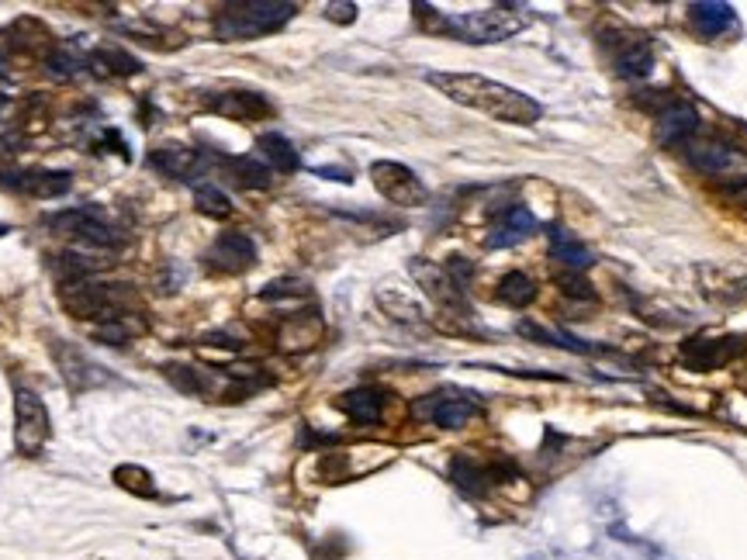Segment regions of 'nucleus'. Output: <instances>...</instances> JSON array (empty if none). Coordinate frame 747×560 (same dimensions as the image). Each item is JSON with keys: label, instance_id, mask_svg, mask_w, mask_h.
Returning a JSON list of instances; mask_svg holds the SVG:
<instances>
[{"label": "nucleus", "instance_id": "obj_1", "mask_svg": "<svg viewBox=\"0 0 747 560\" xmlns=\"http://www.w3.org/2000/svg\"><path fill=\"white\" fill-rule=\"evenodd\" d=\"M426 83L447 94L450 101L481 111L495 121H505V125H533L543 115V108L530 94L478 77V73H426Z\"/></svg>", "mask_w": 747, "mask_h": 560}, {"label": "nucleus", "instance_id": "obj_2", "mask_svg": "<svg viewBox=\"0 0 747 560\" xmlns=\"http://www.w3.org/2000/svg\"><path fill=\"white\" fill-rule=\"evenodd\" d=\"M59 305L73 315V319H97L101 325L128 322V315L139 312V294L128 284H104V280L83 277L59 284ZM142 319V315H132Z\"/></svg>", "mask_w": 747, "mask_h": 560}, {"label": "nucleus", "instance_id": "obj_3", "mask_svg": "<svg viewBox=\"0 0 747 560\" xmlns=\"http://www.w3.org/2000/svg\"><path fill=\"white\" fill-rule=\"evenodd\" d=\"M415 18L426 28H433V32H447V35H454V39L471 42V45L502 42L526 25L519 7H488V11H474V14H440L429 4H415Z\"/></svg>", "mask_w": 747, "mask_h": 560}, {"label": "nucleus", "instance_id": "obj_4", "mask_svg": "<svg viewBox=\"0 0 747 560\" xmlns=\"http://www.w3.org/2000/svg\"><path fill=\"white\" fill-rule=\"evenodd\" d=\"M298 14V4L288 0H232L215 11V39L218 42H253L270 32H281Z\"/></svg>", "mask_w": 747, "mask_h": 560}, {"label": "nucleus", "instance_id": "obj_5", "mask_svg": "<svg viewBox=\"0 0 747 560\" xmlns=\"http://www.w3.org/2000/svg\"><path fill=\"white\" fill-rule=\"evenodd\" d=\"M45 229L56 232V236L80 239V242H87V246L108 249V253H118L128 242V236L111 222L101 204H80V208L56 211V215L45 218Z\"/></svg>", "mask_w": 747, "mask_h": 560}, {"label": "nucleus", "instance_id": "obj_6", "mask_svg": "<svg viewBox=\"0 0 747 560\" xmlns=\"http://www.w3.org/2000/svg\"><path fill=\"white\" fill-rule=\"evenodd\" d=\"M685 160L696 166L699 173L716 180H727L730 187L747 184V153L730 142L720 139H699V142H685Z\"/></svg>", "mask_w": 747, "mask_h": 560}, {"label": "nucleus", "instance_id": "obj_7", "mask_svg": "<svg viewBox=\"0 0 747 560\" xmlns=\"http://www.w3.org/2000/svg\"><path fill=\"white\" fill-rule=\"evenodd\" d=\"M52 436L49 408L45 401L28 388L14 391V446L25 457H39Z\"/></svg>", "mask_w": 747, "mask_h": 560}, {"label": "nucleus", "instance_id": "obj_8", "mask_svg": "<svg viewBox=\"0 0 747 560\" xmlns=\"http://www.w3.org/2000/svg\"><path fill=\"white\" fill-rule=\"evenodd\" d=\"M52 357H56L59 374H63L66 388H70L73 395H83V391H94V388L111 384L108 370H104L101 363L90 360L80 346L66 343V339H52Z\"/></svg>", "mask_w": 747, "mask_h": 560}, {"label": "nucleus", "instance_id": "obj_9", "mask_svg": "<svg viewBox=\"0 0 747 560\" xmlns=\"http://www.w3.org/2000/svg\"><path fill=\"white\" fill-rule=\"evenodd\" d=\"M371 180H374L377 191H381V198L398 204V208H419V204H426V198H429L426 184H422L409 166H402V163L377 160L371 166Z\"/></svg>", "mask_w": 747, "mask_h": 560}, {"label": "nucleus", "instance_id": "obj_10", "mask_svg": "<svg viewBox=\"0 0 747 560\" xmlns=\"http://www.w3.org/2000/svg\"><path fill=\"white\" fill-rule=\"evenodd\" d=\"M412 412L440 429H464L467 422L478 415V401L471 395H460V391L447 388V391H436V395L419 398Z\"/></svg>", "mask_w": 747, "mask_h": 560}, {"label": "nucleus", "instance_id": "obj_11", "mask_svg": "<svg viewBox=\"0 0 747 560\" xmlns=\"http://www.w3.org/2000/svg\"><path fill=\"white\" fill-rule=\"evenodd\" d=\"M201 104H205V111H215L229 121H260L274 115V104L256 90H215V94L201 97Z\"/></svg>", "mask_w": 747, "mask_h": 560}, {"label": "nucleus", "instance_id": "obj_12", "mask_svg": "<svg viewBox=\"0 0 747 560\" xmlns=\"http://www.w3.org/2000/svg\"><path fill=\"white\" fill-rule=\"evenodd\" d=\"M0 187L14 194H25V198H63L70 194L73 177L66 170H14L0 173Z\"/></svg>", "mask_w": 747, "mask_h": 560}, {"label": "nucleus", "instance_id": "obj_13", "mask_svg": "<svg viewBox=\"0 0 747 560\" xmlns=\"http://www.w3.org/2000/svg\"><path fill=\"white\" fill-rule=\"evenodd\" d=\"M205 263L218 274H243L256 263V242L246 232H222L208 246Z\"/></svg>", "mask_w": 747, "mask_h": 560}, {"label": "nucleus", "instance_id": "obj_14", "mask_svg": "<svg viewBox=\"0 0 747 560\" xmlns=\"http://www.w3.org/2000/svg\"><path fill=\"white\" fill-rule=\"evenodd\" d=\"M744 353V339L741 336H723V339H685L682 343V360L696 370H720L723 363H730L734 357Z\"/></svg>", "mask_w": 747, "mask_h": 560}, {"label": "nucleus", "instance_id": "obj_15", "mask_svg": "<svg viewBox=\"0 0 747 560\" xmlns=\"http://www.w3.org/2000/svg\"><path fill=\"white\" fill-rule=\"evenodd\" d=\"M149 163H153L160 173H166V177H173V180H198L201 173L211 166V160L205 153H198V149H191V146H177V142H166V146H160L153 156H149Z\"/></svg>", "mask_w": 747, "mask_h": 560}, {"label": "nucleus", "instance_id": "obj_16", "mask_svg": "<svg viewBox=\"0 0 747 560\" xmlns=\"http://www.w3.org/2000/svg\"><path fill=\"white\" fill-rule=\"evenodd\" d=\"M537 229H540V225H537V218H533V211L523 208V204H512L509 211H502V215L492 222V229H488V236H485V246L488 249L519 246V242L530 239Z\"/></svg>", "mask_w": 747, "mask_h": 560}, {"label": "nucleus", "instance_id": "obj_17", "mask_svg": "<svg viewBox=\"0 0 747 560\" xmlns=\"http://www.w3.org/2000/svg\"><path fill=\"white\" fill-rule=\"evenodd\" d=\"M696 128H699V111L689 101H671L658 115L654 135H658L661 146H685V142H692Z\"/></svg>", "mask_w": 747, "mask_h": 560}, {"label": "nucleus", "instance_id": "obj_18", "mask_svg": "<svg viewBox=\"0 0 747 560\" xmlns=\"http://www.w3.org/2000/svg\"><path fill=\"white\" fill-rule=\"evenodd\" d=\"M412 274H415V280H419L422 287H426V294L433 301H440L443 308H457V312L467 315L464 287H457L443 267H433V263H426V260H415L412 263Z\"/></svg>", "mask_w": 747, "mask_h": 560}, {"label": "nucleus", "instance_id": "obj_19", "mask_svg": "<svg viewBox=\"0 0 747 560\" xmlns=\"http://www.w3.org/2000/svg\"><path fill=\"white\" fill-rule=\"evenodd\" d=\"M384 401H388V395H384L381 388L364 384V388H353V391H346V395H339L336 405L343 408L357 426H374V422H381Z\"/></svg>", "mask_w": 747, "mask_h": 560}, {"label": "nucleus", "instance_id": "obj_20", "mask_svg": "<svg viewBox=\"0 0 747 560\" xmlns=\"http://www.w3.org/2000/svg\"><path fill=\"white\" fill-rule=\"evenodd\" d=\"M547 239H550V256H554V260L561 263L564 270H575V274H585V270L595 263V253H592V249H588L585 242H578L568 229H561V225H554V229L547 232Z\"/></svg>", "mask_w": 747, "mask_h": 560}, {"label": "nucleus", "instance_id": "obj_21", "mask_svg": "<svg viewBox=\"0 0 747 560\" xmlns=\"http://www.w3.org/2000/svg\"><path fill=\"white\" fill-rule=\"evenodd\" d=\"M222 166V173L232 180L236 187H246V191H263V187H270V166L253 160V156H218L215 160Z\"/></svg>", "mask_w": 747, "mask_h": 560}, {"label": "nucleus", "instance_id": "obj_22", "mask_svg": "<svg viewBox=\"0 0 747 560\" xmlns=\"http://www.w3.org/2000/svg\"><path fill=\"white\" fill-rule=\"evenodd\" d=\"M689 18H692V25H696V32H703L706 39H716V35L730 32V28L737 25L734 7L723 4V0H703V4H692Z\"/></svg>", "mask_w": 747, "mask_h": 560}, {"label": "nucleus", "instance_id": "obj_23", "mask_svg": "<svg viewBox=\"0 0 747 560\" xmlns=\"http://www.w3.org/2000/svg\"><path fill=\"white\" fill-rule=\"evenodd\" d=\"M516 329H519V336L533 339V343H540V346H557V350L578 353V357H585V353H609V346H588V343H581V339L568 336V332H561V329H543V325H537V322H519Z\"/></svg>", "mask_w": 747, "mask_h": 560}, {"label": "nucleus", "instance_id": "obj_24", "mask_svg": "<svg viewBox=\"0 0 747 560\" xmlns=\"http://www.w3.org/2000/svg\"><path fill=\"white\" fill-rule=\"evenodd\" d=\"M87 63L94 66V73H101V77H132V73L142 70L139 59L128 56L118 45H101V49H94L87 56Z\"/></svg>", "mask_w": 747, "mask_h": 560}, {"label": "nucleus", "instance_id": "obj_25", "mask_svg": "<svg viewBox=\"0 0 747 560\" xmlns=\"http://www.w3.org/2000/svg\"><path fill=\"white\" fill-rule=\"evenodd\" d=\"M256 149H260V156L270 163V170L294 173V170H298V166H301L298 149H294L291 142L284 139V135H277V132L260 135V139H256Z\"/></svg>", "mask_w": 747, "mask_h": 560}, {"label": "nucleus", "instance_id": "obj_26", "mask_svg": "<svg viewBox=\"0 0 747 560\" xmlns=\"http://www.w3.org/2000/svg\"><path fill=\"white\" fill-rule=\"evenodd\" d=\"M651 66H654V52H651V45L640 39L623 45V49L616 52V73L626 80H644L647 73H651Z\"/></svg>", "mask_w": 747, "mask_h": 560}, {"label": "nucleus", "instance_id": "obj_27", "mask_svg": "<svg viewBox=\"0 0 747 560\" xmlns=\"http://www.w3.org/2000/svg\"><path fill=\"white\" fill-rule=\"evenodd\" d=\"M166 381L173 384L184 395H211V374L201 367H191V363H166L163 367Z\"/></svg>", "mask_w": 747, "mask_h": 560}, {"label": "nucleus", "instance_id": "obj_28", "mask_svg": "<svg viewBox=\"0 0 747 560\" xmlns=\"http://www.w3.org/2000/svg\"><path fill=\"white\" fill-rule=\"evenodd\" d=\"M495 298L502 301V305L526 308L533 298H537V284H533V277H526V274H519V270H512V274H505L502 280H498Z\"/></svg>", "mask_w": 747, "mask_h": 560}, {"label": "nucleus", "instance_id": "obj_29", "mask_svg": "<svg viewBox=\"0 0 747 560\" xmlns=\"http://www.w3.org/2000/svg\"><path fill=\"white\" fill-rule=\"evenodd\" d=\"M450 478L460 491H467V495H481V491L488 488V481H492V474L485 471V467H478L471 457H454V464H450Z\"/></svg>", "mask_w": 747, "mask_h": 560}, {"label": "nucleus", "instance_id": "obj_30", "mask_svg": "<svg viewBox=\"0 0 747 560\" xmlns=\"http://www.w3.org/2000/svg\"><path fill=\"white\" fill-rule=\"evenodd\" d=\"M87 66V59L80 56L73 45H59V49H52L49 56H45V70L52 73L56 80H70L77 77V73Z\"/></svg>", "mask_w": 747, "mask_h": 560}, {"label": "nucleus", "instance_id": "obj_31", "mask_svg": "<svg viewBox=\"0 0 747 560\" xmlns=\"http://www.w3.org/2000/svg\"><path fill=\"white\" fill-rule=\"evenodd\" d=\"M194 208H198L201 215H208V218H229L232 215V201L225 198V191H222V187H215V184L194 187Z\"/></svg>", "mask_w": 747, "mask_h": 560}, {"label": "nucleus", "instance_id": "obj_32", "mask_svg": "<svg viewBox=\"0 0 747 560\" xmlns=\"http://www.w3.org/2000/svg\"><path fill=\"white\" fill-rule=\"evenodd\" d=\"M115 481L122 484L125 491H132V495H142V498H160V491H156V484H153V478H149L142 467H118L115 471Z\"/></svg>", "mask_w": 747, "mask_h": 560}, {"label": "nucleus", "instance_id": "obj_33", "mask_svg": "<svg viewBox=\"0 0 747 560\" xmlns=\"http://www.w3.org/2000/svg\"><path fill=\"white\" fill-rule=\"evenodd\" d=\"M554 280H557V287L568 294V298H575V301H595V287L588 284L585 274H575V270H561V274H557Z\"/></svg>", "mask_w": 747, "mask_h": 560}, {"label": "nucleus", "instance_id": "obj_34", "mask_svg": "<svg viewBox=\"0 0 747 560\" xmlns=\"http://www.w3.org/2000/svg\"><path fill=\"white\" fill-rule=\"evenodd\" d=\"M298 294H305V284H301V280H274V284L263 287L260 298L274 301V298H298Z\"/></svg>", "mask_w": 747, "mask_h": 560}, {"label": "nucleus", "instance_id": "obj_35", "mask_svg": "<svg viewBox=\"0 0 747 560\" xmlns=\"http://www.w3.org/2000/svg\"><path fill=\"white\" fill-rule=\"evenodd\" d=\"M326 14L332 21H353L357 18V4H329Z\"/></svg>", "mask_w": 747, "mask_h": 560}, {"label": "nucleus", "instance_id": "obj_36", "mask_svg": "<svg viewBox=\"0 0 747 560\" xmlns=\"http://www.w3.org/2000/svg\"><path fill=\"white\" fill-rule=\"evenodd\" d=\"M315 173H319V177H326V180H339V184H350V173H346V170H336V166H319V170H315Z\"/></svg>", "mask_w": 747, "mask_h": 560}, {"label": "nucleus", "instance_id": "obj_37", "mask_svg": "<svg viewBox=\"0 0 747 560\" xmlns=\"http://www.w3.org/2000/svg\"><path fill=\"white\" fill-rule=\"evenodd\" d=\"M0 77H7V52L0 49Z\"/></svg>", "mask_w": 747, "mask_h": 560}, {"label": "nucleus", "instance_id": "obj_38", "mask_svg": "<svg viewBox=\"0 0 747 560\" xmlns=\"http://www.w3.org/2000/svg\"><path fill=\"white\" fill-rule=\"evenodd\" d=\"M0 236H7V225L4 222H0Z\"/></svg>", "mask_w": 747, "mask_h": 560}]
</instances>
